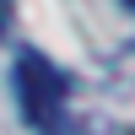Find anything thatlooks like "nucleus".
<instances>
[{
    "instance_id": "f257e3e1",
    "label": "nucleus",
    "mask_w": 135,
    "mask_h": 135,
    "mask_svg": "<svg viewBox=\"0 0 135 135\" xmlns=\"http://www.w3.org/2000/svg\"><path fill=\"white\" fill-rule=\"evenodd\" d=\"M11 81H16V108L27 124L49 130L54 119H60L65 108V92H70V81H65V70L54 60H43L38 49H16V65H11Z\"/></svg>"
},
{
    "instance_id": "7ed1b4c3",
    "label": "nucleus",
    "mask_w": 135,
    "mask_h": 135,
    "mask_svg": "<svg viewBox=\"0 0 135 135\" xmlns=\"http://www.w3.org/2000/svg\"><path fill=\"white\" fill-rule=\"evenodd\" d=\"M124 6H130V11H135V0H124Z\"/></svg>"
},
{
    "instance_id": "f03ea898",
    "label": "nucleus",
    "mask_w": 135,
    "mask_h": 135,
    "mask_svg": "<svg viewBox=\"0 0 135 135\" xmlns=\"http://www.w3.org/2000/svg\"><path fill=\"white\" fill-rule=\"evenodd\" d=\"M0 32H6V0H0Z\"/></svg>"
}]
</instances>
